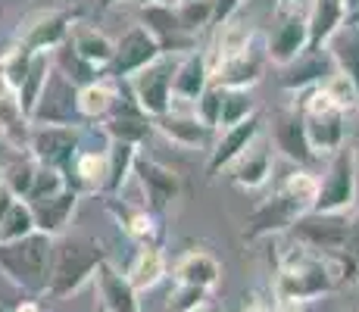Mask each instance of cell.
I'll return each instance as SVG.
<instances>
[{
    "mask_svg": "<svg viewBox=\"0 0 359 312\" xmlns=\"http://www.w3.org/2000/svg\"><path fill=\"white\" fill-rule=\"evenodd\" d=\"M13 200H16V194L10 191V187H6L4 182H0V219L6 216V210H10L13 206Z\"/></svg>",
    "mask_w": 359,
    "mask_h": 312,
    "instance_id": "cell-47",
    "label": "cell"
},
{
    "mask_svg": "<svg viewBox=\"0 0 359 312\" xmlns=\"http://www.w3.org/2000/svg\"><path fill=\"white\" fill-rule=\"evenodd\" d=\"M32 231H38V222H34V210L29 200L16 197L13 206L6 210V216L0 219V244L6 240H19V238H29Z\"/></svg>",
    "mask_w": 359,
    "mask_h": 312,
    "instance_id": "cell-37",
    "label": "cell"
},
{
    "mask_svg": "<svg viewBox=\"0 0 359 312\" xmlns=\"http://www.w3.org/2000/svg\"><path fill=\"white\" fill-rule=\"evenodd\" d=\"M334 60L325 47H309L303 50L294 62L285 66V75H281V88L285 91H306V88H316V85H325V81L334 75Z\"/></svg>",
    "mask_w": 359,
    "mask_h": 312,
    "instance_id": "cell-17",
    "label": "cell"
},
{
    "mask_svg": "<svg viewBox=\"0 0 359 312\" xmlns=\"http://www.w3.org/2000/svg\"><path fill=\"white\" fill-rule=\"evenodd\" d=\"M347 4V13H353V10H359V0H344Z\"/></svg>",
    "mask_w": 359,
    "mask_h": 312,
    "instance_id": "cell-54",
    "label": "cell"
},
{
    "mask_svg": "<svg viewBox=\"0 0 359 312\" xmlns=\"http://www.w3.org/2000/svg\"><path fill=\"white\" fill-rule=\"evenodd\" d=\"M137 163V144L128 141H109L107 147V182H103V197H116L135 175Z\"/></svg>",
    "mask_w": 359,
    "mask_h": 312,
    "instance_id": "cell-32",
    "label": "cell"
},
{
    "mask_svg": "<svg viewBox=\"0 0 359 312\" xmlns=\"http://www.w3.org/2000/svg\"><path fill=\"white\" fill-rule=\"evenodd\" d=\"M34 175H38V159H34L32 154H13L10 159H6L4 172H0V182L10 187L16 197L25 200L29 191H32Z\"/></svg>",
    "mask_w": 359,
    "mask_h": 312,
    "instance_id": "cell-36",
    "label": "cell"
},
{
    "mask_svg": "<svg viewBox=\"0 0 359 312\" xmlns=\"http://www.w3.org/2000/svg\"><path fill=\"white\" fill-rule=\"evenodd\" d=\"M163 57V47L156 44V38L144 25H131L119 41H113V60H109L107 75L113 81H128L135 72H141L144 66L156 62Z\"/></svg>",
    "mask_w": 359,
    "mask_h": 312,
    "instance_id": "cell-11",
    "label": "cell"
},
{
    "mask_svg": "<svg viewBox=\"0 0 359 312\" xmlns=\"http://www.w3.org/2000/svg\"><path fill=\"white\" fill-rule=\"evenodd\" d=\"M81 10L75 6H53V10H38L19 25L16 44H22L32 53H53L69 41L72 29L79 25Z\"/></svg>",
    "mask_w": 359,
    "mask_h": 312,
    "instance_id": "cell-5",
    "label": "cell"
},
{
    "mask_svg": "<svg viewBox=\"0 0 359 312\" xmlns=\"http://www.w3.org/2000/svg\"><path fill=\"white\" fill-rule=\"evenodd\" d=\"M306 16H309V47H322L350 13L344 0H313Z\"/></svg>",
    "mask_w": 359,
    "mask_h": 312,
    "instance_id": "cell-34",
    "label": "cell"
},
{
    "mask_svg": "<svg viewBox=\"0 0 359 312\" xmlns=\"http://www.w3.org/2000/svg\"><path fill=\"white\" fill-rule=\"evenodd\" d=\"M175 66H178V57L163 53L156 62L144 66L141 72H135L126 81L128 94L135 97V103L150 116V119H156V116H163L172 109V75H175Z\"/></svg>",
    "mask_w": 359,
    "mask_h": 312,
    "instance_id": "cell-7",
    "label": "cell"
},
{
    "mask_svg": "<svg viewBox=\"0 0 359 312\" xmlns=\"http://www.w3.org/2000/svg\"><path fill=\"white\" fill-rule=\"evenodd\" d=\"M79 147H81V125H32L29 154L41 165L63 172V178L75 154H79Z\"/></svg>",
    "mask_w": 359,
    "mask_h": 312,
    "instance_id": "cell-9",
    "label": "cell"
},
{
    "mask_svg": "<svg viewBox=\"0 0 359 312\" xmlns=\"http://www.w3.org/2000/svg\"><path fill=\"white\" fill-rule=\"evenodd\" d=\"M194 312H219V309H212V306H206V303H203V306L194 309Z\"/></svg>",
    "mask_w": 359,
    "mask_h": 312,
    "instance_id": "cell-57",
    "label": "cell"
},
{
    "mask_svg": "<svg viewBox=\"0 0 359 312\" xmlns=\"http://www.w3.org/2000/svg\"><path fill=\"white\" fill-rule=\"evenodd\" d=\"M353 159H356V169H359V137H356V144H353Z\"/></svg>",
    "mask_w": 359,
    "mask_h": 312,
    "instance_id": "cell-56",
    "label": "cell"
},
{
    "mask_svg": "<svg viewBox=\"0 0 359 312\" xmlns=\"http://www.w3.org/2000/svg\"><path fill=\"white\" fill-rule=\"evenodd\" d=\"M303 50H309V16L306 10L297 6H281L275 29L266 41V57L269 62L285 69L287 62H294Z\"/></svg>",
    "mask_w": 359,
    "mask_h": 312,
    "instance_id": "cell-10",
    "label": "cell"
},
{
    "mask_svg": "<svg viewBox=\"0 0 359 312\" xmlns=\"http://www.w3.org/2000/svg\"><path fill=\"white\" fill-rule=\"evenodd\" d=\"M172 278H175V284H194V287L212 290L222 278V262L206 250H188L172 266Z\"/></svg>",
    "mask_w": 359,
    "mask_h": 312,
    "instance_id": "cell-26",
    "label": "cell"
},
{
    "mask_svg": "<svg viewBox=\"0 0 359 312\" xmlns=\"http://www.w3.org/2000/svg\"><path fill=\"white\" fill-rule=\"evenodd\" d=\"M66 187V178H63V172H57V169H50V165H41L38 163V175H34V182H32V191H29V203H44V200H50V197H57L60 191Z\"/></svg>",
    "mask_w": 359,
    "mask_h": 312,
    "instance_id": "cell-41",
    "label": "cell"
},
{
    "mask_svg": "<svg viewBox=\"0 0 359 312\" xmlns=\"http://www.w3.org/2000/svg\"><path fill=\"white\" fill-rule=\"evenodd\" d=\"M272 4L281 10V6H297V4H300V0H272Z\"/></svg>",
    "mask_w": 359,
    "mask_h": 312,
    "instance_id": "cell-53",
    "label": "cell"
},
{
    "mask_svg": "<svg viewBox=\"0 0 359 312\" xmlns=\"http://www.w3.org/2000/svg\"><path fill=\"white\" fill-rule=\"evenodd\" d=\"M6 154H13V150H10V147H6V144H4V141H0V172H4L6 159H10V156H6Z\"/></svg>",
    "mask_w": 359,
    "mask_h": 312,
    "instance_id": "cell-50",
    "label": "cell"
},
{
    "mask_svg": "<svg viewBox=\"0 0 359 312\" xmlns=\"http://www.w3.org/2000/svg\"><path fill=\"white\" fill-rule=\"evenodd\" d=\"M266 62H269L266 47H262L259 41H253L250 47H244V50L231 53V57H225V60L210 62V81L219 88H244V91H250V88L262 79Z\"/></svg>",
    "mask_w": 359,
    "mask_h": 312,
    "instance_id": "cell-13",
    "label": "cell"
},
{
    "mask_svg": "<svg viewBox=\"0 0 359 312\" xmlns=\"http://www.w3.org/2000/svg\"><path fill=\"white\" fill-rule=\"evenodd\" d=\"M194 113H197V119H200V122H206L210 128H216V131H219V113H222V88L212 85V81H210V88H206V91L197 97Z\"/></svg>",
    "mask_w": 359,
    "mask_h": 312,
    "instance_id": "cell-44",
    "label": "cell"
},
{
    "mask_svg": "<svg viewBox=\"0 0 359 312\" xmlns=\"http://www.w3.org/2000/svg\"><path fill=\"white\" fill-rule=\"evenodd\" d=\"M22 297L25 294L16 287V284L6 278V275H0V312H13V306H16Z\"/></svg>",
    "mask_w": 359,
    "mask_h": 312,
    "instance_id": "cell-46",
    "label": "cell"
},
{
    "mask_svg": "<svg viewBox=\"0 0 359 312\" xmlns=\"http://www.w3.org/2000/svg\"><path fill=\"white\" fill-rule=\"evenodd\" d=\"M113 4H119V0H100V10H109Z\"/></svg>",
    "mask_w": 359,
    "mask_h": 312,
    "instance_id": "cell-55",
    "label": "cell"
},
{
    "mask_svg": "<svg viewBox=\"0 0 359 312\" xmlns=\"http://www.w3.org/2000/svg\"><path fill=\"white\" fill-rule=\"evenodd\" d=\"M141 25L156 38L163 53L169 57H184V53L197 50V34H191L182 25L175 13V4H150L141 6Z\"/></svg>",
    "mask_w": 359,
    "mask_h": 312,
    "instance_id": "cell-12",
    "label": "cell"
},
{
    "mask_svg": "<svg viewBox=\"0 0 359 312\" xmlns=\"http://www.w3.org/2000/svg\"><path fill=\"white\" fill-rule=\"evenodd\" d=\"M356 312H359V309H356Z\"/></svg>",
    "mask_w": 359,
    "mask_h": 312,
    "instance_id": "cell-59",
    "label": "cell"
},
{
    "mask_svg": "<svg viewBox=\"0 0 359 312\" xmlns=\"http://www.w3.org/2000/svg\"><path fill=\"white\" fill-rule=\"evenodd\" d=\"M103 262H107V250L97 238H88V234H60V238H53L50 284H47L44 297L69 300L88 281H94Z\"/></svg>",
    "mask_w": 359,
    "mask_h": 312,
    "instance_id": "cell-2",
    "label": "cell"
},
{
    "mask_svg": "<svg viewBox=\"0 0 359 312\" xmlns=\"http://www.w3.org/2000/svg\"><path fill=\"white\" fill-rule=\"evenodd\" d=\"M225 172H229V178L238 187L257 191V187H262L269 178H272V154H269V147H262V144L253 141Z\"/></svg>",
    "mask_w": 359,
    "mask_h": 312,
    "instance_id": "cell-27",
    "label": "cell"
},
{
    "mask_svg": "<svg viewBox=\"0 0 359 312\" xmlns=\"http://www.w3.org/2000/svg\"><path fill=\"white\" fill-rule=\"evenodd\" d=\"M241 4L244 0H212V29H222V25H229L234 19V13L241 10Z\"/></svg>",
    "mask_w": 359,
    "mask_h": 312,
    "instance_id": "cell-45",
    "label": "cell"
},
{
    "mask_svg": "<svg viewBox=\"0 0 359 312\" xmlns=\"http://www.w3.org/2000/svg\"><path fill=\"white\" fill-rule=\"evenodd\" d=\"M116 100H119V91H116L113 81L107 79H94L91 85H81L79 88V109H81V119L91 122V125H100L113 113Z\"/></svg>",
    "mask_w": 359,
    "mask_h": 312,
    "instance_id": "cell-33",
    "label": "cell"
},
{
    "mask_svg": "<svg viewBox=\"0 0 359 312\" xmlns=\"http://www.w3.org/2000/svg\"><path fill=\"white\" fill-rule=\"evenodd\" d=\"M275 312H303V303H294V300H278Z\"/></svg>",
    "mask_w": 359,
    "mask_h": 312,
    "instance_id": "cell-49",
    "label": "cell"
},
{
    "mask_svg": "<svg viewBox=\"0 0 359 312\" xmlns=\"http://www.w3.org/2000/svg\"><path fill=\"white\" fill-rule=\"evenodd\" d=\"M300 212H303L300 206H297L294 200L278 187L272 197H266L257 210L247 216V225H244V231H241V240L250 244V240H262V238H272V234L287 231Z\"/></svg>",
    "mask_w": 359,
    "mask_h": 312,
    "instance_id": "cell-14",
    "label": "cell"
},
{
    "mask_svg": "<svg viewBox=\"0 0 359 312\" xmlns=\"http://www.w3.org/2000/svg\"><path fill=\"white\" fill-rule=\"evenodd\" d=\"M165 269H169V262H165V253L160 244H137L126 275H128L131 287L141 294V290H154L165 278Z\"/></svg>",
    "mask_w": 359,
    "mask_h": 312,
    "instance_id": "cell-29",
    "label": "cell"
},
{
    "mask_svg": "<svg viewBox=\"0 0 359 312\" xmlns=\"http://www.w3.org/2000/svg\"><path fill=\"white\" fill-rule=\"evenodd\" d=\"M69 47H72L88 66H94L97 72L107 75L109 60H113V41L103 32L91 29V25H75L72 34H69Z\"/></svg>",
    "mask_w": 359,
    "mask_h": 312,
    "instance_id": "cell-31",
    "label": "cell"
},
{
    "mask_svg": "<svg viewBox=\"0 0 359 312\" xmlns=\"http://www.w3.org/2000/svg\"><path fill=\"white\" fill-rule=\"evenodd\" d=\"M210 88V57L203 50H191L178 57L172 75V97L184 103H197V97Z\"/></svg>",
    "mask_w": 359,
    "mask_h": 312,
    "instance_id": "cell-24",
    "label": "cell"
},
{
    "mask_svg": "<svg viewBox=\"0 0 359 312\" xmlns=\"http://www.w3.org/2000/svg\"><path fill=\"white\" fill-rule=\"evenodd\" d=\"M135 175L144 191V206H147L154 216H163L172 206V200L178 197V191H182L175 172L165 169L156 159H144L141 154H137V163H135Z\"/></svg>",
    "mask_w": 359,
    "mask_h": 312,
    "instance_id": "cell-15",
    "label": "cell"
},
{
    "mask_svg": "<svg viewBox=\"0 0 359 312\" xmlns=\"http://www.w3.org/2000/svg\"><path fill=\"white\" fill-rule=\"evenodd\" d=\"M303 125H306L309 147L316 150V156H319V159L331 156L334 150H341L344 144H347V113H344V109L306 113V116H303Z\"/></svg>",
    "mask_w": 359,
    "mask_h": 312,
    "instance_id": "cell-21",
    "label": "cell"
},
{
    "mask_svg": "<svg viewBox=\"0 0 359 312\" xmlns=\"http://www.w3.org/2000/svg\"><path fill=\"white\" fill-rule=\"evenodd\" d=\"M79 191H72V187H63V191L57 194V197L44 200V203H34V222H38V231L50 234V238H60V234H66L69 222L75 216V206H79Z\"/></svg>",
    "mask_w": 359,
    "mask_h": 312,
    "instance_id": "cell-28",
    "label": "cell"
},
{
    "mask_svg": "<svg viewBox=\"0 0 359 312\" xmlns=\"http://www.w3.org/2000/svg\"><path fill=\"white\" fill-rule=\"evenodd\" d=\"M53 238L32 231L29 238L0 244V275H6L25 297H44L50 284Z\"/></svg>",
    "mask_w": 359,
    "mask_h": 312,
    "instance_id": "cell-3",
    "label": "cell"
},
{
    "mask_svg": "<svg viewBox=\"0 0 359 312\" xmlns=\"http://www.w3.org/2000/svg\"><path fill=\"white\" fill-rule=\"evenodd\" d=\"M13 312H44V309H41L38 297H22V300L13 306Z\"/></svg>",
    "mask_w": 359,
    "mask_h": 312,
    "instance_id": "cell-48",
    "label": "cell"
},
{
    "mask_svg": "<svg viewBox=\"0 0 359 312\" xmlns=\"http://www.w3.org/2000/svg\"><path fill=\"white\" fill-rule=\"evenodd\" d=\"M294 244L316 250V253H344L353 238V219L350 212H316L306 210L287 228Z\"/></svg>",
    "mask_w": 359,
    "mask_h": 312,
    "instance_id": "cell-4",
    "label": "cell"
},
{
    "mask_svg": "<svg viewBox=\"0 0 359 312\" xmlns=\"http://www.w3.org/2000/svg\"><path fill=\"white\" fill-rule=\"evenodd\" d=\"M244 312H275V309H269V306H262V303H250Z\"/></svg>",
    "mask_w": 359,
    "mask_h": 312,
    "instance_id": "cell-51",
    "label": "cell"
},
{
    "mask_svg": "<svg viewBox=\"0 0 359 312\" xmlns=\"http://www.w3.org/2000/svg\"><path fill=\"white\" fill-rule=\"evenodd\" d=\"M107 210L131 240L154 244L156 231H160V216H154L147 206H128V203H119L116 197H107Z\"/></svg>",
    "mask_w": 359,
    "mask_h": 312,
    "instance_id": "cell-30",
    "label": "cell"
},
{
    "mask_svg": "<svg viewBox=\"0 0 359 312\" xmlns=\"http://www.w3.org/2000/svg\"><path fill=\"white\" fill-rule=\"evenodd\" d=\"M272 135H275V147L291 159V163L303 165V169H306V165H313L316 159H319V156H316V150L309 147L306 125H303V116H300V109H297V107L275 113Z\"/></svg>",
    "mask_w": 359,
    "mask_h": 312,
    "instance_id": "cell-20",
    "label": "cell"
},
{
    "mask_svg": "<svg viewBox=\"0 0 359 312\" xmlns=\"http://www.w3.org/2000/svg\"><path fill=\"white\" fill-rule=\"evenodd\" d=\"M50 69H53L50 53H32V62H29V69H25L22 85L16 88V100H19V107H22V113L29 116V119H32V109H34V103H38L41 91H44V85H47Z\"/></svg>",
    "mask_w": 359,
    "mask_h": 312,
    "instance_id": "cell-35",
    "label": "cell"
},
{
    "mask_svg": "<svg viewBox=\"0 0 359 312\" xmlns=\"http://www.w3.org/2000/svg\"><path fill=\"white\" fill-rule=\"evenodd\" d=\"M322 88H325V91H328L331 103H334L337 109H344V113H347V109H353V107H359V91L353 88V81H350V79H344L341 72H334V75H331V79H328Z\"/></svg>",
    "mask_w": 359,
    "mask_h": 312,
    "instance_id": "cell-43",
    "label": "cell"
},
{
    "mask_svg": "<svg viewBox=\"0 0 359 312\" xmlns=\"http://www.w3.org/2000/svg\"><path fill=\"white\" fill-rule=\"evenodd\" d=\"M100 128L107 131L109 141H128V144H141L154 135V119L144 113L135 103V97H119L113 107V113L100 122Z\"/></svg>",
    "mask_w": 359,
    "mask_h": 312,
    "instance_id": "cell-19",
    "label": "cell"
},
{
    "mask_svg": "<svg viewBox=\"0 0 359 312\" xmlns=\"http://www.w3.org/2000/svg\"><path fill=\"white\" fill-rule=\"evenodd\" d=\"M29 137H32V119L22 113L16 91L0 75V141L13 154H22V150H29Z\"/></svg>",
    "mask_w": 359,
    "mask_h": 312,
    "instance_id": "cell-22",
    "label": "cell"
},
{
    "mask_svg": "<svg viewBox=\"0 0 359 312\" xmlns=\"http://www.w3.org/2000/svg\"><path fill=\"white\" fill-rule=\"evenodd\" d=\"M32 125H85L79 109V85L69 81L57 66L47 75V85L32 109Z\"/></svg>",
    "mask_w": 359,
    "mask_h": 312,
    "instance_id": "cell-8",
    "label": "cell"
},
{
    "mask_svg": "<svg viewBox=\"0 0 359 312\" xmlns=\"http://www.w3.org/2000/svg\"><path fill=\"white\" fill-rule=\"evenodd\" d=\"M347 253H316V250L294 244L278 262L275 297L294 303L319 300L347 281Z\"/></svg>",
    "mask_w": 359,
    "mask_h": 312,
    "instance_id": "cell-1",
    "label": "cell"
},
{
    "mask_svg": "<svg viewBox=\"0 0 359 312\" xmlns=\"http://www.w3.org/2000/svg\"><path fill=\"white\" fill-rule=\"evenodd\" d=\"M154 131H160L165 141L178 144V147H184V150L212 147V141H216V128L200 122L197 113H178V109H169V113L156 116Z\"/></svg>",
    "mask_w": 359,
    "mask_h": 312,
    "instance_id": "cell-18",
    "label": "cell"
},
{
    "mask_svg": "<svg viewBox=\"0 0 359 312\" xmlns=\"http://www.w3.org/2000/svg\"><path fill=\"white\" fill-rule=\"evenodd\" d=\"M175 13L191 34H200L212 22V0H178Z\"/></svg>",
    "mask_w": 359,
    "mask_h": 312,
    "instance_id": "cell-40",
    "label": "cell"
},
{
    "mask_svg": "<svg viewBox=\"0 0 359 312\" xmlns=\"http://www.w3.org/2000/svg\"><path fill=\"white\" fill-rule=\"evenodd\" d=\"M281 191H285L287 197H291L294 203L306 212V210H313V203H316V194H319V178H316L309 169L297 165V172H291V175L285 178Z\"/></svg>",
    "mask_w": 359,
    "mask_h": 312,
    "instance_id": "cell-39",
    "label": "cell"
},
{
    "mask_svg": "<svg viewBox=\"0 0 359 312\" xmlns=\"http://www.w3.org/2000/svg\"><path fill=\"white\" fill-rule=\"evenodd\" d=\"M356 203V159L353 147L344 144L341 150L328 156V169L319 178V194H316V212H350Z\"/></svg>",
    "mask_w": 359,
    "mask_h": 312,
    "instance_id": "cell-6",
    "label": "cell"
},
{
    "mask_svg": "<svg viewBox=\"0 0 359 312\" xmlns=\"http://www.w3.org/2000/svg\"><path fill=\"white\" fill-rule=\"evenodd\" d=\"M128 4H135V6H150V4H169V0H128Z\"/></svg>",
    "mask_w": 359,
    "mask_h": 312,
    "instance_id": "cell-52",
    "label": "cell"
},
{
    "mask_svg": "<svg viewBox=\"0 0 359 312\" xmlns=\"http://www.w3.org/2000/svg\"><path fill=\"white\" fill-rule=\"evenodd\" d=\"M259 131H262V116L259 113L247 116L244 122L231 125V128H222V131H219V137L212 141L206 172H210V175H219V172H225L234 163V159H238L253 141H257Z\"/></svg>",
    "mask_w": 359,
    "mask_h": 312,
    "instance_id": "cell-16",
    "label": "cell"
},
{
    "mask_svg": "<svg viewBox=\"0 0 359 312\" xmlns=\"http://www.w3.org/2000/svg\"><path fill=\"white\" fill-rule=\"evenodd\" d=\"M322 47L331 53L337 72L353 81V88L359 91V22L347 16Z\"/></svg>",
    "mask_w": 359,
    "mask_h": 312,
    "instance_id": "cell-25",
    "label": "cell"
},
{
    "mask_svg": "<svg viewBox=\"0 0 359 312\" xmlns=\"http://www.w3.org/2000/svg\"><path fill=\"white\" fill-rule=\"evenodd\" d=\"M206 297H210V290L194 287V284H178L169 294V300H165L163 312H194L206 303Z\"/></svg>",
    "mask_w": 359,
    "mask_h": 312,
    "instance_id": "cell-42",
    "label": "cell"
},
{
    "mask_svg": "<svg viewBox=\"0 0 359 312\" xmlns=\"http://www.w3.org/2000/svg\"><path fill=\"white\" fill-rule=\"evenodd\" d=\"M94 284H97V297L103 312H141V300H137V290L131 287L128 275L119 272L116 266L103 262L94 275Z\"/></svg>",
    "mask_w": 359,
    "mask_h": 312,
    "instance_id": "cell-23",
    "label": "cell"
},
{
    "mask_svg": "<svg viewBox=\"0 0 359 312\" xmlns=\"http://www.w3.org/2000/svg\"><path fill=\"white\" fill-rule=\"evenodd\" d=\"M257 113V100H253V91H244V88H222V113H219V131L231 128V125L244 122L247 116Z\"/></svg>",
    "mask_w": 359,
    "mask_h": 312,
    "instance_id": "cell-38",
    "label": "cell"
},
{
    "mask_svg": "<svg viewBox=\"0 0 359 312\" xmlns=\"http://www.w3.org/2000/svg\"><path fill=\"white\" fill-rule=\"evenodd\" d=\"M169 4H178V0H169Z\"/></svg>",
    "mask_w": 359,
    "mask_h": 312,
    "instance_id": "cell-58",
    "label": "cell"
}]
</instances>
